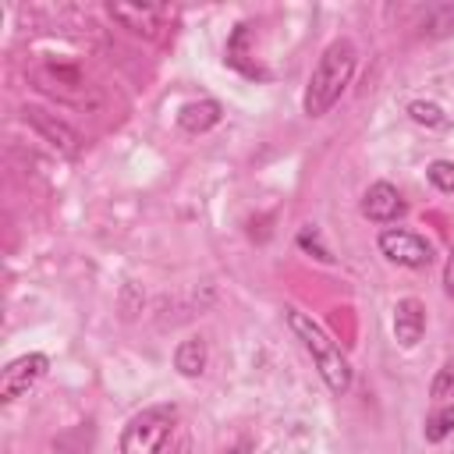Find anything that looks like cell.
<instances>
[{"label":"cell","mask_w":454,"mask_h":454,"mask_svg":"<svg viewBox=\"0 0 454 454\" xmlns=\"http://www.w3.org/2000/svg\"><path fill=\"white\" fill-rule=\"evenodd\" d=\"M46 372H50V355H43V351H25V355L11 358V362L0 369V401H4V404H14V401L25 397Z\"/></svg>","instance_id":"5"},{"label":"cell","mask_w":454,"mask_h":454,"mask_svg":"<svg viewBox=\"0 0 454 454\" xmlns=\"http://www.w3.org/2000/svg\"><path fill=\"white\" fill-rule=\"evenodd\" d=\"M404 209H408V202L401 199V192L390 181H376L362 195V216L372 223H394L397 216H404Z\"/></svg>","instance_id":"6"},{"label":"cell","mask_w":454,"mask_h":454,"mask_svg":"<svg viewBox=\"0 0 454 454\" xmlns=\"http://www.w3.org/2000/svg\"><path fill=\"white\" fill-rule=\"evenodd\" d=\"M174 426H177V404H170V401L145 404L142 411H135L124 422L117 450L121 454H160L167 447Z\"/></svg>","instance_id":"3"},{"label":"cell","mask_w":454,"mask_h":454,"mask_svg":"<svg viewBox=\"0 0 454 454\" xmlns=\"http://www.w3.org/2000/svg\"><path fill=\"white\" fill-rule=\"evenodd\" d=\"M408 117H411L415 124H426V128H443V124H447L443 106L433 103V99H411V103H408Z\"/></svg>","instance_id":"13"},{"label":"cell","mask_w":454,"mask_h":454,"mask_svg":"<svg viewBox=\"0 0 454 454\" xmlns=\"http://www.w3.org/2000/svg\"><path fill=\"white\" fill-rule=\"evenodd\" d=\"M223 454H252V443H248V440H238V443H234V447H227Z\"/></svg>","instance_id":"19"},{"label":"cell","mask_w":454,"mask_h":454,"mask_svg":"<svg viewBox=\"0 0 454 454\" xmlns=\"http://www.w3.org/2000/svg\"><path fill=\"white\" fill-rule=\"evenodd\" d=\"M429 394H433L436 401H443V397H454V362H447V365L436 372V380H433Z\"/></svg>","instance_id":"17"},{"label":"cell","mask_w":454,"mask_h":454,"mask_svg":"<svg viewBox=\"0 0 454 454\" xmlns=\"http://www.w3.org/2000/svg\"><path fill=\"white\" fill-rule=\"evenodd\" d=\"M426 333V305L419 298H401L394 305V337L401 348H415Z\"/></svg>","instance_id":"7"},{"label":"cell","mask_w":454,"mask_h":454,"mask_svg":"<svg viewBox=\"0 0 454 454\" xmlns=\"http://www.w3.org/2000/svg\"><path fill=\"white\" fill-rule=\"evenodd\" d=\"M25 114V124H32L50 145H57L60 153H74L78 149V135L64 124V121H57V114H46V110H39V106H25L21 110Z\"/></svg>","instance_id":"8"},{"label":"cell","mask_w":454,"mask_h":454,"mask_svg":"<svg viewBox=\"0 0 454 454\" xmlns=\"http://www.w3.org/2000/svg\"><path fill=\"white\" fill-rule=\"evenodd\" d=\"M443 294L454 298V245L447 252V262H443Z\"/></svg>","instance_id":"18"},{"label":"cell","mask_w":454,"mask_h":454,"mask_svg":"<svg viewBox=\"0 0 454 454\" xmlns=\"http://www.w3.org/2000/svg\"><path fill=\"white\" fill-rule=\"evenodd\" d=\"M287 316V326H291V333L301 340V348L312 355V365H316V372H319V380L326 383V390L330 394H348L351 390V383H355V372H351V362H348V355L340 351V344L309 316V312H301V309H287L284 312Z\"/></svg>","instance_id":"2"},{"label":"cell","mask_w":454,"mask_h":454,"mask_svg":"<svg viewBox=\"0 0 454 454\" xmlns=\"http://www.w3.org/2000/svg\"><path fill=\"white\" fill-rule=\"evenodd\" d=\"M426 177H429V184H433L436 192L454 195V160H433V163L426 167Z\"/></svg>","instance_id":"15"},{"label":"cell","mask_w":454,"mask_h":454,"mask_svg":"<svg viewBox=\"0 0 454 454\" xmlns=\"http://www.w3.org/2000/svg\"><path fill=\"white\" fill-rule=\"evenodd\" d=\"M206 362H209L206 337H184V340L174 348V369H177L184 380H199V376L206 372Z\"/></svg>","instance_id":"10"},{"label":"cell","mask_w":454,"mask_h":454,"mask_svg":"<svg viewBox=\"0 0 454 454\" xmlns=\"http://www.w3.org/2000/svg\"><path fill=\"white\" fill-rule=\"evenodd\" d=\"M422 436H426V443H443L447 436H454V404H436L426 415Z\"/></svg>","instance_id":"12"},{"label":"cell","mask_w":454,"mask_h":454,"mask_svg":"<svg viewBox=\"0 0 454 454\" xmlns=\"http://www.w3.org/2000/svg\"><path fill=\"white\" fill-rule=\"evenodd\" d=\"M426 28H429V35H433V39L450 35V32H454V4H440V7H433V14H429Z\"/></svg>","instance_id":"16"},{"label":"cell","mask_w":454,"mask_h":454,"mask_svg":"<svg viewBox=\"0 0 454 454\" xmlns=\"http://www.w3.org/2000/svg\"><path fill=\"white\" fill-rule=\"evenodd\" d=\"M220 117H223V106L216 99H192V103L177 106V117L174 121H177V128L184 135H206L209 128L220 124Z\"/></svg>","instance_id":"9"},{"label":"cell","mask_w":454,"mask_h":454,"mask_svg":"<svg viewBox=\"0 0 454 454\" xmlns=\"http://www.w3.org/2000/svg\"><path fill=\"white\" fill-rule=\"evenodd\" d=\"M376 248L387 262H397L404 270H426L436 259L433 241H426L422 234H415L408 227H383L376 234Z\"/></svg>","instance_id":"4"},{"label":"cell","mask_w":454,"mask_h":454,"mask_svg":"<svg viewBox=\"0 0 454 454\" xmlns=\"http://www.w3.org/2000/svg\"><path fill=\"white\" fill-rule=\"evenodd\" d=\"M294 241H298V248H301V252H312V255H316L319 262H333V255H330V248L323 245V234H319V227H312V223H305V227L298 231V238H294Z\"/></svg>","instance_id":"14"},{"label":"cell","mask_w":454,"mask_h":454,"mask_svg":"<svg viewBox=\"0 0 454 454\" xmlns=\"http://www.w3.org/2000/svg\"><path fill=\"white\" fill-rule=\"evenodd\" d=\"M110 14L117 21H124V28H131V32H149L163 18L160 7H138V4H110Z\"/></svg>","instance_id":"11"},{"label":"cell","mask_w":454,"mask_h":454,"mask_svg":"<svg viewBox=\"0 0 454 454\" xmlns=\"http://www.w3.org/2000/svg\"><path fill=\"white\" fill-rule=\"evenodd\" d=\"M174 454H192V436H181L177 447H174Z\"/></svg>","instance_id":"20"},{"label":"cell","mask_w":454,"mask_h":454,"mask_svg":"<svg viewBox=\"0 0 454 454\" xmlns=\"http://www.w3.org/2000/svg\"><path fill=\"white\" fill-rule=\"evenodd\" d=\"M358 67V46L348 35H337L326 43V50L319 53L309 82H305V96H301V110L305 117H326L337 99L344 96V89L351 85Z\"/></svg>","instance_id":"1"}]
</instances>
